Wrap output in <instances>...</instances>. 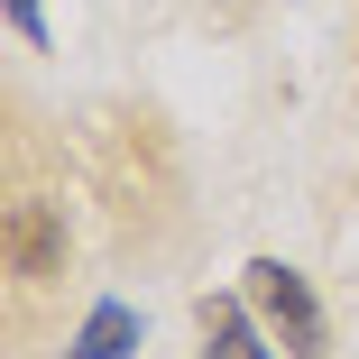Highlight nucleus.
<instances>
[{"label":"nucleus","instance_id":"1","mask_svg":"<svg viewBox=\"0 0 359 359\" xmlns=\"http://www.w3.org/2000/svg\"><path fill=\"white\" fill-rule=\"evenodd\" d=\"M249 304H258V323L276 332L285 359H323V304L285 258H249Z\"/></svg>","mask_w":359,"mask_h":359},{"label":"nucleus","instance_id":"2","mask_svg":"<svg viewBox=\"0 0 359 359\" xmlns=\"http://www.w3.org/2000/svg\"><path fill=\"white\" fill-rule=\"evenodd\" d=\"M0 240H10V276H19V285H37V276L65 267V222H55V203H10Z\"/></svg>","mask_w":359,"mask_h":359},{"label":"nucleus","instance_id":"3","mask_svg":"<svg viewBox=\"0 0 359 359\" xmlns=\"http://www.w3.org/2000/svg\"><path fill=\"white\" fill-rule=\"evenodd\" d=\"M203 341H212V359H276L267 350L276 332H258L240 295H203Z\"/></svg>","mask_w":359,"mask_h":359},{"label":"nucleus","instance_id":"4","mask_svg":"<svg viewBox=\"0 0 359 359\" xmlns=\"http://www.w3.org/2000/svg\"><path fill=\"white\" fill-rule=\"evenodd\" d=\"M129 341H138V313H129V304H93V323H83V341L65 350V359H120Z\"/></svg>","mask_w":359,"mask_h":359},{"label":"nucleus","instance_id":"5","mask_svg":"<svg viewBox=\"0 0 359 359\" xmlns=\"http://www.w3.org/2000/svg\"><path fill=\"white\" fill-rule=\"evenodd\" d=\"M10 19H19V37H37V46H46V28H37V0H10Z\"/></svg>","mask_w":359,"mask_h":359}]
</instances>
